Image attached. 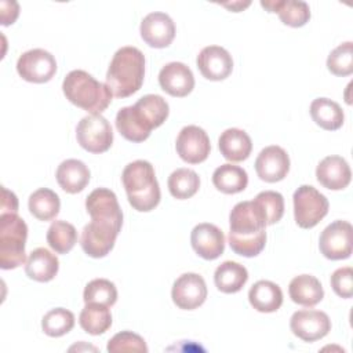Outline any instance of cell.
Returning <instances> with one entry per match:
<instances>
[{
	"label": "cell",
	"mask_w": 353,
	"mask_h": 353,
	"mask_svg": "<svg viewBox=\"0 0 353 353\" xmlns=\"http://www.w3.org/2000/svg\"><path fill=\"white\" fill-rule=\"evenodd\" d=\"M229 223V245L234 254L247 258L261 254L266 243L268 223L254 200L237 203L230 211Z\"/></svg>",
	"instance_id": "obj_2"
},
{
	"label": "cell",
	"mask_w": 353,
	"mask_h": 353,
	"mask_svg": "<svg viewBox=\"0 0 353 353\" xmlns=\"http://www.w3.org/2000/svg\"><path fill=\"white\" fill-rule=\"evenodd\" d=\"M83 299L85 303L97 302L110 307L117 301L116 285L106 279H94L85 285L83 292Z\"/></svg>",
	"instance_id": "obj_35"
},
{
	"label": "cell",
	"mask_w": 353,
	"mask_h": 353,
	"mask_svg": "<svg viewBox=\"0 0 353 353\" xmlns=\"http://www.w3.org/2000/svg\"><path fill=\"white\" fill-rule=\"evenodd\" d=\"M59 269L58 258L47 248L39 247L29 254L25 265V273L29 279L40 283L52 280Z\"/></svg>",
	"instance_id": "obj_22"
},
{
	"label": "cell",
	"mask_w": 353,
	"mask_h": 353,
	"mask_svg": "<svg viewBox=\"0 0 353 353\" xmlns=\"http://www.w3.org/2000/svg\"><path fill=\"white\" fill-rule=\"evenodd\" d=\"M295 222L302 229L314 228L328 214V200L310 185L299 186L292 196Z\"/></svg>",
	"instance_id": "obj_8"
},
{
	"label": "cell",
	"mask_w": 353,
	"mask_h": 353,
	"mask_svg": "<svg viewBox=\"0 0 353 353\" xmlns=\"http://www.w3.org/2000/svg\"><path fill=\"white\" fill-rule=\"evenodd\" d=\"M316 178L320 185L330 190H342L350 183L352 171L343 157L327 156L319 163Z\"/></svg>",
	"instance_id": "obj_20"
},
{
	"label": "cell",
	"mask_w": 353,
	"mask_h": 353,
	"mask_svg": "<svg viewBox=\"0 0 353 353\" xmlns=\"http://www.w3.org/2000/svg\"><path fill=\"white\" fill-rule=\"evenodd\" d=\"M62 91L69 102L91 114H101L110 105L113 97L106 84L79 69L66 74Z\"/></svg>",
	"instance_id": "obj_6"
},
{
	"label": "cell",
	"mask_w": 353,
	"mask_h": 353,
	"mask_svg": "<svg viewBox=\"0 0 353 353\" xmlns=\"http://www.w3.org/2000/svg\"><path fill=\"white\" fill-rule=\"evenodd\" d=\"M91 222L84 226L80 237L83 251L92 258L106 256L114 247L123 225V212L116 194L106 189L92 190L85 200Z\"/></svg>",
	"instance_id": "obj_1"
},
{
	"label": "cell",
	"mask_w": 353,
	"mask_h": 353,
	"mask_svg": "<svg viewBox=\"0 0 353 353\" xmlns=\"http://www.w3.org/2000/svg\"><path fill=\"white\" fill-rule=\"evenodd\" d=\"M288 292L292 302L309 307L317 305L324 296L321 283L312 274H299L294 277L290 283Z\"/></svg>",
	"instance_id": "obj_26"
},
{
	"label": "cell",
	"mask_w": 353,
	"mask_h": 353,
	"mask_svg": "<svg viewBox=\"0 0 353 353\" xmlns=\"http://www.w3.org/2000/svg\"><path fill=\"white\" fill-rule=\"evenodd\" d=\"M170 108L165 99L156 94L143 95L132 106L121 108L116 114L119 132L131 142H143L153 128L160 127L168 117Z\"/></svg>",
	"instance_id": "obj_3"
},
{
	"label": "cell",
	"mask_w": 353,
	"mask_h": 353,
	"mask_svg": "<svg viewBox=\"0 0 353 353\" xmlns=\"http://www.w3.org/2000/svg\"><path fill=\"white\" fill-rule=\"evenodd\" d=\"M254 201L265 215L266 223L273 225L283 218L284 214V199L279 192L265 190L256 194Z\"/></svg>",
	"instance_id": "obj_37"
},
{
	"label": "cell",
	"mask_w": 353,
	"mask_h": 353,
	"mask_svg": "<svg viewBox=\"0 0 353 353\" xmlns=\"http://www.w3.org/2000/svg\"><path fill=\"white\" fill-rule=\"evenodd\" d=\"M74 327V314L63 307L51 309L41 320V328L46 335L57 338L68 334Z\"/></svg>",
	"instance_id": "obj_34"
},
{
	"label": "cell",
	"mask_w": 353,
	"mask_h": 353,
	"mask_svg": "<svg viewBox=\"0 0 353 353\" xmlns=\"http://www.w3.org/2000/svg\"><path fill=\"white\" fill-rule=\"evenodd\" d=\"M47 243L57 254H68L77 243V230L66 221H54L47 230Z\"/></svg>",
	"instance_id": "obj_32"
},
{
	"label": "cell",
	"mask_w": 353,
	"mask_h": 353,
	"mask_svg": "<svg viewBox=\"0 0 353 353\" xmlns=\"http://www.w3.org/2000/svg\"><path fill=\"white\" fill-rule=\"evenodd\" d=\"M190 243L199 256L207 261L216 259L223 254L225 236L223 232L212 223H199L193 228Z\"/></svg>",
	"instance_id": "obj_18"
},
{
	"label": "cell",
	"mask_w": 353,
	"mask_h": 353,
	"mask_svg": "<svg viewBox=\"0 0 353 353\" xmlns=\"http://www.w3.org/2000/svg\"><path fill=\"white\" fill-rule=\"evenodd\" d=\"M145 57L137 47L119 48L106 73V85L116 98H127L135 94L143 83Z\"/></svg>",
	"instance_id": "obj_4"
},
{
	"label": "cell",
	"mask_w": 353,
	"mask_h": 353,
	"mask_svg": "<svg viewBox=\"0 0 353 353\" xmlns=\"http://www.w3.org/2000/svg\"><path fill=\"white\" fill-rule=\"evenodd\" d=\"M17 72L29 83H47L57 72V61L51 52L43 48H33L18 58Z\"/></svg>",
	"instance_id": "obj_10"
},
{
	"label": "cell",
	"mask_w": 353,
	"mask_h": 353,
	"mask_svg": "<svg viewBox=\"0 0 353 353\" xmlns=\"http://www.w3.org/2000/svg\"><path fill=\"white\" fill-rule=\"evenodd\" d=\"M290 328L295 336L305 342H314L324 338L331 330V320L321 310L303 309L292 314Z\"/></svg>",
	"instance_id": "obj_12"
},
{
	"label": "cell",
	"mask_w": 353,
	"mask_h": 353,
	"mask_svg": "<svg viewBox=\"0 0 353 353\" xmlns=\"http://www.w3.org/2000/svg\"><path fill=\"white\" fill-rule=\"evenodd\" d=\"M310 116L317 125L327 131L341 128L345 120L342 108L328 98H316L310 103Z\"/></svg>",
	"instance_id": "obj_28"
},
{
	"label": "cell",
	"mask_w": 353,
	"mask_h": 353,
	"mask_svg": "<svg viewBox=\"0 0 353 353\" xmlns=\"http://www.w3.org/2000/svg\"><path fill=\"white\" fill-rule=\"evenodd\" d=\"M28 226L15 212L0 215V268L15 269L26 262Z\"/></svg>",
	"instance_id": "obj_7"
},
{
	"label": "cell",
	"mask_w": 353,
	"mask_h": 353,
	"mask_svg": "<svg viewBox=\"0 0 353 353\" xmlns=\"http://www.w3.org/2000/svg\"><path fill=\"white\" fill-rule=\"evenodd\" d=\"M79 323L87 334L101 335L106 332L112 325V314L109 306L97 302L85 303L80 313Z\"/></svg>",
	"instance_id": "obj_30"
},
{
	"label": "cell",
	"mask_w": 353,
	"mask_h": 353,
	"mask_svg": "<svg viewBox=\"0 0 353 353\" xmlns=\"http://www.w3.org/2000/svg\"><path fill=\"white\" fill-rule=\"evenodd\" d=\"M221 154L229 161H243L248 159L252 150V142L248 134L239 128L225 130L218 141Z\"/></svg>",
	"instance_id": "obj_25"
},
{
	"label": "cell",
	"mask_w": 353,
	"mask_h": 353,
	"mask_svg": "<svg viewBox=\"0 0 353 353\" xmlns=\"http://www.w3.org/2000/svg\"><path fill=\"white\" fill-rule=\"evenodd\" d=\"M109 353H123V352H135L146 353L148 346L142 336L131 331H121L109 339L106 346Z\"/></svg>",
	"instance_id": "obj_38"
},
{
	"label": "cell",
	"mask_w": 353,
	"mask_h": 353,
	"mask_svg": "<svg viewBox=\"0 0 353 353\" xmlns=\"http://www.w3.org/2000/svg\"><path fill=\"white\" fill-rule=\"evenodd\" d=\"M214 186L226 194L240 193L247 188L248 175L244 168L233 164H222L212 174Z\"/></svg>",
	"instance_id": "obj_29"
},
{
	"label": "cell",
	"mask_w": 353,
	"mask_h": 353,
	"mask_svg": "<svg viewBox=\"0 0 353 353\" xmlns=\"http://www.w3.org/2000/svg\"><path fill=\"white\" fill-rule=\"evenodd\" d=\"M55 176L58 185L66 193L74 194L81 192L88 185L90 170L83 161L77 159H68L58 165Z\"/></svg>",
	"instance_id": "obj_21"
},
{
	"label": "cell",
	"mask_w": 353,
	"mask_h": 353,
	"mask_svg": "<svg viewBox=\"0 0 353 353\" xmlns=\"http://www.w3.org/2000/svg\"><path fill=\"white\" fill-rule=\"evenodd\" d=\"M159 84L171 97H186L194 88V77L189 66L182 62H170L159 73Z\"/></svg>",
	"instance_id": "obj_19"
},
{
	"label": "cell",
	"mask_w": 353,
	"mask_h": 353,
	"mask_svg": "<svg viewBox=\"0 0 353 353\" xmlns=\"http://www.w3.org/2000/svg\"><path fill=\"white\" fill-rule=\"evenodd\" d=\"M327 68L335 76H349L353 73V43L346 41L334 48L327 58Z\"/></svg>",
	"instance_id": "obj_36"
},
{
	"label": "cell",
	"mask_w": 353,
	"mask_h": 353,
	"mask_svg": "<svg viewBox=\"0 0 353 353\" xmlns=\"http://www.w3.org/2000/svg\"><path fill=\"white\" fill-rule=\"evenodd\" d=\"M255 171L265 182H279L290 171V157L283 148L277 145L268 146L259 152L255 160Z\"/></svg>",
	"instance_id": "obj_16"
},
{
	"label": "cell",
	"mask_w": 353,
	"mask_h": 353,
	"mask_svg": "<svg viewBox=\"0 0 353 353\" xmlns=\"http://www.w3.org/2000/svg\"><path fill=\"white\" fill-rule=\"evenodd\" d=\"M248 280L247 269L233 261H225L214 273V283L221 292L234 294L239 292Z\"/></svg>",
	"instance_id": "obj_27"
},
{
	"label": "cell",
	"mask_w": 353,
	"mask_h": 353,
	"mask_svg": "<svg viewBox=\"0 0 353 353\" xmlns=\"http://www.w3.org/2000/svg\"><path fill=\"white\" fill-rule=\"evenodd\" d=\"M29 211L39 221H51L59 214L61 201L58 194L47 188H40L29 196Z\"/></svg>",
	"instance_id": "obj_31"
},
{
	"label": "cell",
	"mask_w": 353,
	"mask_h": 353,
	"mask_svg": "<svg viewBox=\"0 0 353 353\" xmlns=\"http://www.w3.org/2000/svg\"><path fill=\"white\" fill-rule=\"evenodd\" d=\"M121 181L128 203L141 212L152 211L160 203V186L153 165L146 160H135L123 170Z\"/></svg>",
	"instance_id": "obj_5"
},
{
	"label": "cell",
	"mask_w": 353,
	"mask_h": 353,
	"mask_svg": "<svg viewBox=\"0 0 353 353\" xmlns=\"http://www.w3.org/2000/svg\"><path fill=\"white\" fill-rule=\"evenodd\" d=\"M176 153L189 164H199L207 160L211 143L207 132L197 125H186L176 138Z\"/></svg>",
	"instance_id": "obj_13"
},
{
	"label": "cell",
	"mask_w": 353,
	"mask_h": 353,
	"mask_svg": "<svg viewBox=\"0 0 353 353\" xmlns=\"http://www.w3.org/2000/svg\"><path fill=\"white\" fill-rule=\"evenodd\" d=\"M268 12H277L281 22L291 28H301L310 19V8L305 1L295 0H272L261 1Z\"/></svg>",
	"instance_id": "obj_23"
},
{
	"label": "cell",
	"mask_w": 353,
	"mask_h": 353,
	"mask_svg": "<svg viewBox=\"0 0 353 353\" xmlns=\"http://www.w3.org/2000/svg\"><path fill=\"white\" fill-rule=\"evenodd\" d=\"M171 298L174 303L183 310H193L201 306L207 298V285L197 273H183L172 285Z\"/></svg>",
	"instance_id": "obj_14"
},
{
	"label": "cell",
	"mask_w": 353,
	"mask_h": 353,
	"mask_svg": "<svg viewBox=\"0 0 353 353\" xmlns=\"http://www.w3.org/2000/svg\"><path fill=\"white\" fill-rule=\"evenodd\" d=\"M141 37L153 48L168 47L175 37V25L165 12H150L141 22Z\"/></svg>",
	"instance_id": "obj_15"
},
{
	"label": "cell",
	"mask_w": 353,
	"mask_h": 353,
	"mask_svg": "<svg viewBox=\"0 0 353 353\" xmlns=\"http://www.w3.org/2000/svg\"><path fill=\"white\" fill-rule=\"evenodd\" d=\"M331 287L341 298H352L353 295V269L350 266L336 269L331 276Z\"/></svg>",
	"instance_id": "obj_39"
},
{
	"label": "cell",
	"mask_w": 353,
	"mask_h": 353,
	"mask_svg": "<svg viewBox=\"0 0 353 353\" xmlns=\"http://www.w3.org/2000/svg\"><path fill=\"white\" fill-rule=\"evenodd\" d=\"M248 301L255 310L272 313L280 309L283 303V291L273 281L259 280L250 288Z\"/></svg>",
	"instance_id": "obj_24"
},
{
	"label": "cell",
	"mask_w": 353,
	"mask_h": 353,
	"mask_svg": "<svg viewBox=\"0 0 353 353\" xmlns=\"http://www.w3.org/2000/svg\"><path fill=\"white\" fill-rule=\"evenodd\" d=\"M200 73L212 81L225 80L233 70L232 55L219 46L204 47L196 59Z\"/></svg>",
	"instance_id": "obj_17"
},
{
	"label": "cell",
	"mask_w": 353,
	"mask_h": 353,
	"mask_svg": "<svg viewBox=\"0 0 353 353\" xmlns=\"http://www.w3.org/2000/svg\"><path fill=\"white\" fill-rule=\"evenodd\" d=\"M353 228L346 221H334L320 234V252L331 261L346 259L352 255Z\"/></svg>",
	"instance_id": "obj_11"
},
{
	"label": "cell",
	"mask_w": 353,
	"mask_h": 353,
	"mask_svg": "<svg viewBox=\"0 0 353 353\" xmlns=\"http://www.w3.org/2000/svg\"><path fill=\"white\" fill-rule=\"evenodd\" d=\"M8 212H18V199L17 196L7 190L6 188L1 189V214H8Z\"/></svg>",
	"instance_id": "obj_41"
},
{
	"label": "cell",
	"mask_w": 353,
	"mask_h": 353,
	"mask_svg": "<svg viewBox=\"0 0 353 353\" xmlns=\"http://www.w3.org/2000/svg\"><path fill=\"white\" fill-rule=\"evenodd\" d=\"M79 145L90 153H103L113 143V131L109 121L101 114L83 117L76 127Z\"/></svg>",
	"instance_id": "obj_9"
},
{
	"label": "cell",
	"mask_w": 353,
	"mask_h": 353,
	"mask_svg": "<svg viewBox=\"0 0 353 353\" xmlns=\"http://www.w3.org/2000/svg\"><path fill=\"white\" fill-rule=\"evenodd\" d=\"M200 188L199 175L189 168H178L168 176V190L178 200L190 199Z\"/></svg>",
	"instance_id": "obj_33"
},
{
	"label": "cell",
	"mask_w": 353,
	"mask_h": 353,
	"mask_svg": "<svg viewBox=\"0 0 353 353\" xmlns=\"http://www.w3.org/2000/svg\"><path fill=\"white\" fill-rule=\"evenodd\" d=\"M19 14V6L15 1H1V23L4 26L14 23Z\"/></svg>",
	"instance_id": "obj_40"
}]
</instances>
